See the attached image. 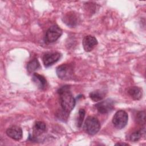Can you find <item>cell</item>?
I'll return each instance as SVG.
<instances>
[{
  "instance_id": "cell-5",
  "label": "cell",
  "mask_w": 146,
  "mask_h": 146,
  "mask_svg": "<svg viewBox=\"0 0 146 146\" xmlns=\"http://www.w3.org/2000/svg\"><path fill=\"white\" fill-rule=\"evenodd\" d=\"M62 34V29L58 25H52L47 30L44 37L46 43H52L56 41Z\"/></svg>"
},
{
  "instance_id": "cell-4",
  "label": "cell",
  "mask_w": 146,
  "mask_h": 146,
  "mask_svg": "<svg viewBox=\"0 0 146 146\" xmlns=\"http://www.w3.org/2000/svg\"><path fill=\"white\" fill-rule=\"evenodd\" d=\"M128 116L124 110H119L114 115L112 119L113 125L117 129L123 128L127 124Z\"/></svg>"
},
{
  "instance_id": "cell-14",
  "label": "cell",
  "mask_w": 146,
  "mask_h": 146,
  "mask_svg": "<svg viewBox=\"0 0 146 146\" xmlns=\"http://www.w3.org/2000/svg\"><path fill=\"white\" fill-rule=\"evenodd\" d=\"M89 96L94 102H99L103 99L105 96V93L100 90H96L90 92Z\"/></svg>"
},
{
  "instance_id": "cell-8",
  "label": "cell",
  "mask_w": 146,
  "mask_h": 146,
  "mask_svg": "<svg viewBox=\"0 0 146 146\" xmlns=\"http://www.w3.org/2000/svg\"><path fill=\"white\" fill-rule=\"evenodd\" d=\"M82 44L85 51L90 52L98 44V40L94 36L87 35L83 38Z\"/></svg>"
},
{
  "instance_id": "cell-16",
  "label": "cell",
  "mask_w": 146,
  "mask_h": 146,
  "mask_svg": "<svg viewBox=\"0 0 146 146\" xmlns=\"http://www.w3.org/2000/svg\"><path fill=\"white\" fill-rule=\"evenodd\" d=\"M145 127H144L141 129L136 131L132 132L129 136V140L133 142L137 141L141 139L142 136L145 134Z\"/></svg>"
},
{
  "instance_id": "cell-10",
  "label": "cell",
  "mask_w": 146,
  "mask_h": 146,
  "mask_svg": "<svg viewBox=\"0 0 146 146\" xmlns=\"http://www.w3.org/2000/svg\"><path fill=\"white\" fill-rule=\"evenodd\" d=\"M6 133L9 137L17 141L21 140L23 136V132L21 128L17 125H13L9 128L6 130Z\"/></svg>"
},
{
  "instance_id": "cell-13",
  "label": "cell",
  "mask_w": 146,
  "mask_h": 146,
  "mask_svg": "<svg viewBox=\"0 0 146 146\" xmlns=\"http://www.w3.org/2000/svg\"><path fill=\"white\" fill-rule=\"evenodd\" d=\"M46 129V124L42 121H38L35 123L33 127V132L34 137H32L31 139L34 138L35 136L41 135L42 133L45 132Z\"/></svg>"
},
{
  "instance_id": "cell-18",
  "label": "cell",
  "mask_w": 146,
  "mask_h": 146,
  "mask_svg": "<svg viewBox=\"0 0 146 146\" xmlns=\"http://www.w3.org/2000/svg\"><path fill=\"white\" fill-rule=\"evenodd\" d=\"M85 113H86V111L84 109L80 108L79 110L78 116L77 117V121H76V125L79 128L81 127V126L83 124V120H84V118L85 116Z\"/></svg>"
},
{
  "instance_id": "cell-1",
  "label": "cell",
  "mask_w": 146,
  "mask_h": 146,
  "mask_svg": "<svg viewBox=\"0 0 146 146\" xmlns=\"http://www.w3.org/2000/svg\"><path fill=\"white\" fill-rule=\"evenodd\" d=\"M58 94L62 111L69 115L75 106V99L71 92L70 86L66 85L60 87L58 90Z\"/></svg>"
},
{
  "instance_id": "cell-7",
  "label": "cell",
  "mask_w": 146,
  "mask_h": 146,
  "mask_svg": "<svg viewBox=\"0 0 146 146\" xmlns=\"http://www.w3.org/2000/svg\"><path fill=\"white\" fill-rule=\"evenodd\" d=\"M61 57V54L58 52H48L46 53L42 58L44 66L48 67L56 62H58Z\"/></svg>"
},
{
  "instance_id": "cell-15",
  "label": "cell",
  "mask_w": 146,
  "mask_h": 146,
  "mask_svg": "<svg viewBox=\"0 0 146 146\" xmlns=\"http://www.w3.org/2000/svg\"><path fill=\"white\" fill-rule=\"evenodd\" d=\"M39 67L40 63L36 58L31 60L27 64V70L30 73L36 71Z\"/></svg>"
},
{
  "instance_id": "cell-12",
  "label": "cell",
  "mask_w": 146,
  "mask_h": 146,
  "mask_svg": "<svg viewBox=\"0 0 146 146\" xmlns=\"http://www.w3.org/2000/svg\"><path fill=\"white\" fill-rule=\"evenodd\" d=\"M128 93L129 95L135 100L140 99L143 95L142 89L137 86L130 87L128 90Z\"/></svg>"
},
{
  "instance_id": "cell-9",
  "label": "cell",
  "mask_w": 146,
  "mask_h": 146,
  "mask_svg": "<svg viewBox=\"0 0 146 146\" xmlns=\"http://www.w3.org/2000/svg\"><path fill=\"white\" fill-rule=\"evenodd\" d=\"M79 17L76 13L74 11H70L67 13L63 17V22L69 27H74L77 25L79 22Z\"/></svg>"
},
{
  "instance_id": "cell-6",
  "label": "cell",
  "mask_w": 146,
  "mask_h": 146,
  "mask_svg": "<svg viewBox=\"0 0 146 146\" xmlns=\"http://www.w3.org/2000/svg\"><path fill=\"white\" fill-rule=\"evenodd\" d=\"M95 107L99 113L106 114L112 111L114 108V102L113 100L107 99L98 103Z\"/></svg>"
},
{
  "instance_id": "cell-3",
  "label": "cell",
  "mask_w": 146,
  "mask_h": 146,
  "mask_svg": "<svg viewBox=\"0 0 146 146\" xmlns=\"http://www.w3.org/2000/svg\"><path fill=\"white\" fill-rule=\"evenodd\" d=\"M56 73L59 78L63 80H69L74 74L73 66L70 64H62L56 70Z\"/></svg>"
},
{
  "instance_id": "cell-19",
  "label": "cell",
  "mask_w": 146,
  "mask_h": 146,
  "mask_svg": "<svg viewBox=\"0 0 146 146\" xmlns=\"http://www.w3.org/2000/svg\"><path fill=\"white\" fill-rule=\"evenodd\" d=\"M115 145H129L128 143H116Z\"/></svg>"
},
{
  "instance_id": "cell-11",
  "label": "cell",
  "mask_w": 146,
  "mask_h": 146,
  "mask_svg": "<svg viewBox=\"0 0 146 146\" xmlns=\"http://www.w3.org/2000/svg\"><path fill=\"white\" fill-rule=\"evenodd\" d=\"M32 80L38 86V87L41 90L44 89L47 84L46 78L38 73H34L32 76Z\"/></svg>"
},
{
  "instance_id": "cell-2",
  "label": "cell",
  "mask_w": 146,
  "mask_h": 146,
  "mask_svg": "<svg viewBox=\"0 0 146 146\" xmlns=\"http://www.w3.org/2000/svg\"><path fill=\"white\" fill-rule=\"evenodd\" d=\"M84 128L86 133L90 135H95L100 128V124L99 120L94 116H88L84 122Z\"/></svg>"
},
{
  "instance_id": "cell-17",
  "label": "cell",
  "mask_w": 146,
  "mask_h": 146,
  "mask_svg": "<svg viewBox=\"0 0 146 146\" xmlns=\"http://www.w3.org/2000/svg\"><path fill=\"white\" fill-rule=\"evenodd\" d=\"M136 122L141 125H145V111L139 112L136 116Z\"/></svg>"
}]
</instances>
